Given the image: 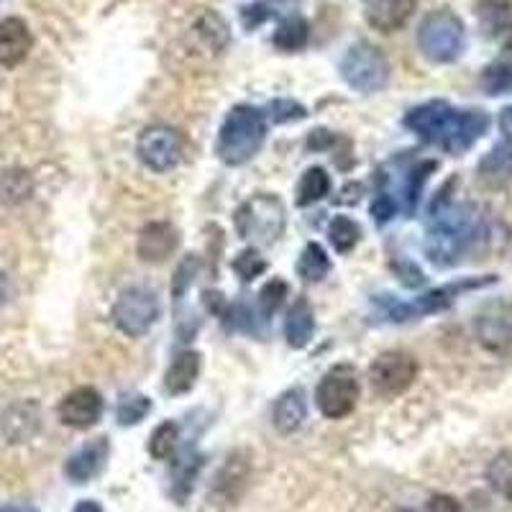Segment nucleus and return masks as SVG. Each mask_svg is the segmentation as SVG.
I'll return each instance as SVG.
<instances>
[{"instance_id":"nucleus-47","label":"nucleus","mask_w":512,"mask_h":512,"mask_svg":"<svg viewBox=\"0 0 512 512\" xmlns=\"http://www.w3.org/2000/svg\"><path fill=\"white\" fill-rule=\"evenodd\" d=\"M72 512H103V507H100V502L95 500H80Z\"/></svg>"},{"instance_id":"nucleus-4","label":"nucleus","mask_w":512,"mask_h":512,"mask_svg":"<svg viewBox=\"0 0 512 512\" xmlns=\"http://www.w3.org/2000/svg\"><path fill=\"white\" fill-rule=\"evenodd\" d=\"M233 223H236V231H239L241 239L254 244L256 249L259 246H272L285 233V205L272 192H259L236 210Z\"/></svg>"},{"instance_id":"nucleus-3","label":"nucleus","mask_w":512,"mask_h":512,"mask_svg":"<svg viewBox=\"0 0 512 512\" xmlns=\"http://www.w3.org/2000/svg\"><path fill=\"white\" fill-rule=\"evenodd\" d=\"M267 116L254 105H236L231 108L218 131L216 152L228 167H241L259 154L267 139Z\"/></svg>"},{"instance_id":"nucleus-33","label":"nucleus","mask_w":512,"mask_h":512,"mask_svg":"<svg viewBox=\"0 0 512 512\" xmlns=\"http://www.w3.org/2000/svg\"><path fill=\"white\" fill-rule=\"evenodd\" d=\"M438 164L433 162V159H423V162H418L415 167L408 169V175H405V208H408V213H415V208H418L420 203V195H423V187L425 182H428V177L436 172Z\"/></svg>"},{"instance_id":"nucleus-2","label":"nucleus","mask_w":512,"mask_h":512,"mask_svg":"<svg viewBox=\"0 0 512 512\" xmlns=\"http://www.w3.org/2000/svg\"><path fill=\"white\" fill-rule=\"evenodd\" d=\"M484 221L479 210L469 203H438L431 208L425 254L436 267H454L461 256L472 249L474 241L482 239Z\"/></svg>"},{"instance_id":"nucleus-28","label":"nucleus","mask_w":512,"mask_h":512,"mask_svg":"<svg viewBox=\"0 0 512 512\" xmlns=\"http://www.w3.org/2000/svg\"><path fill=\"white\" fill-rule=\"evenodd\" d=\"M200 469H203V456L195 454V451H190L187 459L180 461L177 472L172 474V487H169V495H172V500H175L177 505H185L187 502V497H190L192 492V484H195V477L200 474Z\"/></svg>"},{"instance_id":"nucleus-32","label":"nucleus","mask_w":512,"mask_h":512,"mask_svg":"<svg viewBox=\"0 0 512 512\" xmlns=\"http://www.w3.org/2000/svg\"><path fill=\"white\" fill-rule=\"evenodd\" d=\"M487 482L497 495L512 502V451H500L495 459L487 464Z\"/></svg>"},{"instance_id":"nucleus-24","label":"nucleus","mask_w":512,"mask_h":512,"mask_svg":"<svg viewBox=\"0 0 512 512\" xmlns=\"http://www.w3.org/2000/svg\"><path fill=\"white\" fill-rule=\"evenodd\" d=\"M308 39H310L308 21H305L300 13H287V16H282L277 31H274L272 44L280 49V52L295 54V52H300V49L308 47Z\"/></svg>"},{"instance_id":"nucleus-1","label":"nucleus","mask_w":512,"mask_h":512,"mask_svg":"<svg viewBox=\"0 0 512 512\" xmlns=\"http://www.w3.org/2000/svg\"><path fill=\"white\" fill-rule=\"evenodd\" d=\"M402 123L425 144L438 146L443 152L459 157L487 134L492 118L479 108L461 111L448 100H428V103L410 108Z\"/></svg>"},{"instance_id":"nucleus-48","label":"nucleus","mask_w":512,"mask_h":512,"mask_svg":"<svg viewBox=\"0 0 512 512\" xmlns=\"http://www.w3.org/2000/svg\"><path fill=\"white\" fill-rule=\"evenodd\" d=\"M6 300H8V277L0 272V305L6 303Z\"/></svg>"},{"instance_id":"nucleus-22","label":"nucleus","mask_w":512,"mask_h":512,"mask_svg":"<svg viewBox=\"0 0 512 512\" xmlns=\"http://www.w3.org/2000/svg\"><path fill=\"white\" fill-rule=\"evenodd\" d=\"M3 433L6 438H11L13 443L29 441L31 436H36L41 428V413L36 402H18L13 408L6 410L3 415Z\"/></svg>"},{"instance_id":"nucleus-16","label":"nucleus","mask_w":512,"mask_h":512,"mask_svg":"<svg viewBox=\"0 0 512 512\" xmlns=\"http://www.w3.org/2000/svg\"><path fill=\"white\" fill-rule=\"evenodd\" d=\"M418 0H369L367 21L382 34H395L413 18Z\"/></svg>"},{"instance_id":"nucleus-37","label":"nucleus","mask_w":512,"mask_h":512,"mask_svg":"<svg viewBox=\"0 0 512 512\" xmlns=\"http://www.w3.org/2000/svg\"><path fill=\"white\" fill-rule=\"evenodd\" d=\"M152 410V402L144 395H123L121 402H118L116 418L121 425H136L149 415Z\"/></svg>"},{"instance_id":"nucleus-27","label":"nucleus","mask_w":512,"mask_h":512,"mask_svg":"<svg viewBox=\"0 0 512 512\" xmlns=\"http://www.w3.org/2000/svg\"><path fill=\"white\" fill-rule=\"evenodd\" d=\"M331 272V256L326 254V249L315 241H310L303 249L300 259H297V274L300 280L308 282V285H315V282H323Z\"/></svg>"},{"instance_id":"nucleus-20","label":"nucleus","mask_w":512,"mask_h":512,"mask_svg":"<svg viewBox=\"0 0 512 512\" xmlns=\"http://www.w3.org/2000/svg\"><path fill=\"white\" fill-rule=\"evenodd\" d=\"M477 341L492 354H505L512 349V320L505 313H482L474 323Z\"/></svg>"},{"instance_id":"nucleus-45","label":"nucleus","mask_w":512,"mask_h":512,"mask_svg":"<svg viewBox=\"0 0 512 512\" xmlns=\"http://www.w3.org/2000/svg\"><path fill=\"white\" fill-rule=\"evenodd\" d=\"M333 141H336V139L331 136V131H326V128H318V131H310L308 149H310V152H323V149H328Z\"/></svg>"},{"instance_id":"nucleus-8","label":"nucleus","mask_w":512,"mask_h":512,"mask_svg":"<svg viewBox=\"0 0 512 512\" xmlns=\"http://www.w3.org/2000/svg\"><path fill=\"white\" fill-rule=\"evenodd\" d=\"M159 297L149 287H126L113 303L111 318L121 333L128 338H141L152 331V326L159 320Z\"/></svg>"},{"instance_id":"nucleus-12","label":"nucleus","mask_w":512,"mask_h":512,"mask_svg":"<svg viewBox=\"0 0 512 512\" xmlns=\"http://www.w3.org/2000/svg\"><path fill=\"white\" fill-rule=\"evenodd\" d=\"M108 459H111V441L105 436L93 438V441L77 448L75 454L67 459V464H64V477L70 479L72 484L93 482L105 469Z\"/></svg>"},{"instance_id":"nucleus-35","label":"nucleus","mask_w":512,"mask_h":512,"mask_svg":"<svg viewBox=\"0 0 512 512\" xmlns=\"http://www.w3.org/2000/svg\"><path fill=\"white\" fill-rule=\"evenodd\" d=\"M200 259L195 254L182 256V262L175 269V280H172V297H175V305L185 300V295L190 292V287L195 285V277H198Z\"/></svg>"},{"instance_id":"nucleus-15","label":"nucleus","mask_w":512,"mask_h":512,"mask_svg":"<svg viewBox=\"0 0 512 512\" xmlns=\"http://www.w3.org/2000/svg\"><path fill=\"white\" fill-rule=\"evenodd\" d=\"M497 277L495 274H487V277H477V280H461L451 282V285L436 287V290H428L425 295H420L415 303H410V310H413V318H420V315H436L448 310L456 303V297L466 290H477V287L484 285H495Z\"/></svg>"},{"instance_id":"nucleus-42","label":"nucleus","mask_w":512,"mask_h":512,"mask_svg":"<svg viewBox=\"0 0 512 512\" xmlns=\"http://www.w3.org/2000/svg\"><path fill=\"white\" fill-rule=\"evenodd\" d=\"M397 210H400V203H397V200L392 198V195L387 190H379L377 198H374V203H372L374 223H379V226H384V223H390L392 218L397 216Z\"/></svg>"},{"instance_id":"nucleus-43","label":"nucleus","mask_w":512,"mask_h":512,"mask_svg":"<svg viewBox=\"0 0 512 512\" xmlns=\"http://www.w3.org/2000/svg\"><path fill=\"white\" fill-rule=\"evenodd\" d=\"M392 272L397 274V280L402 282L405 287H420L425 285V274L420 272V267L410 259H402V262H392Z\"/></svg>"},{"instance_id":"nucleus-50","label":"nucleus","mask_w":512,"mask_h":512,"mask_svg":"<svg viewBox=\"0 0 512 512\" xmlns=\"http://www.w3.org/2000/svg\"><path fill=\"white\" fill-rule=\"evenodd\" d=\"M395 512H431V510H428V507H400V510Z\"/></svg>"},{"instance_id":"nucleus-25","label":"nucleus","mask_w":512,"mask_h":512,"mask_svg":"<svg viewBox=\"0 0 512 512\" xmlns=\"http://www.w3.org/2000/svg\"><path fill=\"white\" fill-rule=\"evenodd\" d=\"M326 195H331V175L323 167L305 169V175L297 182V208H310V205L320 203Z\"/></svg>"},{"instance_id":"nucleus-9","label":"nucleus","mask_w":512,"mask_h":512,"mask_svg":"<svg viewBox=\"0 0 512 512\" xmlns=\"http://www.w3.org/2000/svg\"><path fill=\"white\" fill-rule=\"evenodd\" d=\"M415 379H418V361L408 351H382L369 367L372 390L382 400H395V397L405 395L415 384Z\"/></svg>"},{"instance_id":"nucleus-23","label":"nucleus","mask_w":512,"mask_h":512,"mask_svg":"<svg viewBox=\"0 0 512 512\" xmlns=\"http://www.w3.org/2000/svg\"><path fill=\"white\" fill-rule=\"evenodd\" d=\"M315 336V313L305 297H297L285 315V338L292 349H305Z\"/></svg>"},{"instance_id":"nucleus-40","label":"nucleus","mask_w":512,"mask_h":512,"mask_svg":"<svg viewBox=\"0 0 512 512\" xmlns=\"http://www.w3.org/2000/svg\"><path fill=\"white\" fill-rule=\"evenodd\" d=\"M280 16V8H277V0H262V3H251V6L241 8V21H244V29L254 31L256 26H262L269 18Z\"/></svg>"},{"instance_id":"nucleus-10","label":"nucleus","mask_w":512,"mask_h":512,"mask_svg":"<svg viewBox=\"0 0 512 512\" xmlns=\"http://www.w3.org/2000/svg\"><path fill=\"white\" fill-rule=\"evenodd\" d=\"M136 154L152 172H169L175 169L182 157L180 131L172 126H146L136 141Z\"/></svg>"},{"instance_id":"nucleus-21","label":"nucleus","mask_w":512,"mask_h":512,"mask_svg":"<svg viewBox=\"0 0 512 512\" xmlns=\"http://www.w3.org/2000/svg\"><path fill=\"white\" fill-rule=\"evenodd\" d=\"M200 367H203V361H200L198 351H182V354H177L172 364H169L167 374H164V390H167V395H187L198 384Z\"/></svg>"},{"instance_id":"nucleus-18","label":"nucleus","mask_w":512,"mask_h":512,"mask_svg":"<svg viewBox=\"0 0 512 512\" xmlns=\"http://www.w3.org/2000/svg\"><path fill=\"white\" fill-rule=\"evenodd\" d=\"M246 479H249V459H246L244 451H233L226 459V464L221 466V472L216 474L213 495L218 492V500L233 505L241 497V492H244Z\"/></svg>"},{"instance_id":"nucleus-34","label":"nucleus","mask_w":512,"mask_h":512,"mask_svg":"<svg viewBox=\"0 0 512 512\" xmlns=\"http://www.w3.org/2000/svg\"><path fill=\"white\" fill-rule=\"evenodd\" d=\"M482 90L492 98L512 93V64L495 62L482 72Z\"/></svg>"},{"instance_id":"nucleus-26","label":"nucleus","mask_w":512,"mask_h":512,"mask_svg":"<svg viewBox=\"0 0 512 512\" xmlns=\"http://www.w3.org/2000/svg\"><path fill=\"white\" fill-rule=\"evenodd\" d=\"M477 21L487 36H497L510 26L512 0H477Z\"/></svg>"},{"instance_id":"nucleus-7","label":"nucleus","mask_w":512,"mask_h":512,"mask_svg":"<svg viewBox=\"0 0 512 512\" xmlns=\"http://www.w3.org/2000/svg\"><path fill=\"white\" fill-rule=\"evenodd\" d=\"M361 397V384L351 364H336L328 369L315 387V405L328 420H344L354 413Z\"/></svg>"},{"instance_id":"nucleus-44","label":"nucleus","mask_w":512,"mask_h":512,"mask_svg":"<svg viewBox=\"0 0 512 512\" xmlns=\"http://www.w3.org/2000/svg\"><path fill=\"white\" fill-rule=\"evenodd\" d=\"M425 507L431 512H461L459 500H454V497L448 495H433Z\"/></svg>"},{"instance_id":"nucleus-6","label":"nucleus","mask_w":512,"mask_h":512,"mask_svg":"<svg viewBox=\"0 0 512 512\" xmlns=\"http://www.w3.org/2000/svg\"><path fill=\"white\" fill-rule=\"evenodd\" d=\"M390 75V59L372 41H356L341 59V77L356 93H379L390 85Z\"/></svg>"},{"instance_id":"nucleus-11","label":"nucleus","mask_w":512,"mask_h":512,"mask_svg":"<svg viewBox=\"0 0 512 512\" xmlns=\"http://www.w3.org/2000/svg\"><path fill=\"white\" fill-rule=\"evenodd\" d=\"M105 410V400L95 387H77L59 400L57 415L62 425L75 431H88L100 423Z\"/></svg>"},{"instance_id":"nucleus-19","label":"nucleus","mask_w":512,"mask_h":512,"mask_svg":"<svg viewBox=\"0 0 512 512\" xmlns=\"http://www.w3.org/2000/svg\"><path fill=\"white\" fill-rule=\"evenodd\" d=\"M308 418V405H305V392L300 387L282 392L272 408V423L282 436H292L303 428Z\"/></svg>"},{"instance_id":"nucleus-36","label":"nucleus","mask_w":512,"mask_h":512,"mask_svg":"<svg viewBox=\"0 0 512 512\" xmlns=\"http://www.w3.org/2000/svg\"><path fill=\"white\" fill-rule=\"evenodd\" d=\"M287 292H290V287H287V282L280 280V277L264 282V287L259 290V313L264 315V320H269L282 308Z\"/></svg>"},{"instance_id":"nucleus-14","label":"nucleus","mask_w":512,"mask_h":512,"mask_svg":"<svg viewBox=\"0 0 512 512\" xmlns=\"http://www.w3.org/2000/svg\"><path fill=\"white\" fill-rule=\"evenodd\" d=\"M34 49V34L24 18H0V67L13 70L24 62Z\"/></svg>"},{"instance_id":"nucleus-13","label":"nucleus","mask_w":512,"mask_h":512,"mask_svg":"<svg viewBox=\"0 0 512 512\" xmlns=\"http://www.w3.org/2000/svg\"><path fill=\"white\" fill-rule=\"evenodd\" d=\"M180 246V231L169 221L146 223L136 239V254L146 264H162Z\"/></svg>"},{"instance_id":"nucleus-29","label":"nucleus","mask_w":512,"mask_h":512,"mask_svg":"<svg viewBox=\"0 0 512 512\" xmlns=\"http://www.w3.org/2000/svg\"><path fill=\"white\" fill-rule=\"evenodd\" d=\"M195 31H198V36L208 44V49L213 54H221L223 49L228 47V39H231V34H228V24L213 11L200 13L198 21H195Z\"/></svg>"},{"instance_id":"nucleus-46","label":"nucleus","mask_w":512,"mask_h":512,"mask_svg":"<svg viewBox=\"0 0 512 512\" xmlns=\"http://www.w3.org/2000/svg\"><path fill=\"white\" fill-rule=\"evenodd\" d=\"M0 512H39V507L31 502H6V505H0Z\"/></svg>"},{"instance_id":"nucleus-39","label":"nucleus","mask_w":512,"mask_h":512,"mask_svg":"<svg viewBox=\"0 0 512 512\" xmlns=\"http://www.w3.org/2000/svg\"><path fill=\"white\" fill-rule=\"evenodd\" d=\"M31 195V177L26 175L24 169H13L0 177V198L3 200H26Z\"/></svg>"},{"instance_id":"nucleus-31","label":"nucleus","mask_w":512,"mask_h":512,"mask_svg":"<svg viewBox=\"0 0 512 512\" xmlns=\"http://www.w3.org/2000/svg\"><path fill=\"white\" fill-rule=\"evenodd\" d=\"M328 241L338 254H349L361 241V226L349 216H336L328 226Z\"/></svg>"},{"instance_id":"nucleus-38","label":"nucleus","mask_w":512,"mask_h":512,"mask_svg":"<svg viewBox=\"0 0 512 512\" xmlns=\"http://www.w3.org/2000/svg\"><path fill=\"white\" fill-rule=\"evenodd\" d=\"M233 272L239 274L244 282H254L259 274L267 272V259L259 254V249L249 246V249H244L233 259Z\"/></svg>"},{"instance_id":"nucleus-41","label":"nucleus","mask_w":512,"mask_h":512,"mask_svg":"<svg viewBox=\"0 0 512 512\" xmlns=\"http://www.w3.org/2000/svg\"><path fill=\"white\" fill-rule=\"evenodd\" d=\"M269 113H272V118L277 123H292V121H300V118L308 116L305 105L295 103V100H287V98L272 100V105H269Z\"/></svg>"},{"instance_id":"nucleus-17","label":"nucleus","mask_w":512,"mask_h":512,"mask_svg":"<svg viewBox=\"0 0 512 512\" xmlns=\"http://www.w3.org/2000/svg\"><path fill=\"white\" fill-rule=\"evenodd\" d=\"M479 180L492 190H500L512 182V136L497 141L492 149L482 157L477 167Z\"/></svg>"},{"instance_id":"nucleus-30","label":"nucleus","mask_w":512,"mask_h":512,"mask_svg":"<svg viewBox=\"0 0 512 512\" xmlns=\"http://www.w3.org/2000/svg\"><path fill=\"white\" fill-rule=\"evenodd\" d=\"M177 446H180V425L175 420H164L149 436V454L157 461H169L175 459Z\"/></svg>"},{"instance_id":"nucleus-5","label":"nucleus","mask_w":512,"mask_h":512,"mask_svg":"<svg viewBox=\"0 0 512 512\" xmlns=\"http://www.w3.org/2000/svg\"><path fill=\"white\" fill-rule=\"evenodd\" d=\"M466 47V26L451 8L431 11L418 26V49L436 64H451Z\"/></svg>"},{"instance_id":"nucleus-49","label":"nucleus","mask_w":512,"mask_h":512,"mask_svg":"<svg viewBox=\"0 0 512 512\" xmlns=\"http://www.w3.org/2000/svg\"><path fill=\"white\" fill-rule=\"evenodd\" d=\"M502 34H505V52H512V21H510V26L502 31Z\"/></svg>"}]
</instances>
